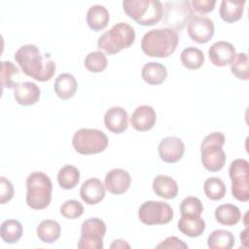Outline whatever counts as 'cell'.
I'll return each mask as SVG.
<instances>
[{
    "instance_id": "277c9868",
    "label": "cell",
    "mask_w": 249,
    "mask_h": 249,
    "mask_svg": "<svg viewBox=\"0 0 249 249\" xmlns=\"http://www.w3.org/2000/svg\"><path fill=\"white\" fill-rule=\"evenodd\" d=\"M123 8L129 18L143 26L157 24L163 16V5L159 0H124Z\"/></svg>"
},
{
    "instance_id": "b9f144b4",
    "label": "cell",
    "mask_w": 249,
    "mask_h": 249,
    "mask_svg": "<svg viewBox=\"0 0 249 249\" xmlns=\"http://www.w3.org/2000/svg\"><path fill=\"white\" fill-rule=\"evenodd\" d=\"M248 230L245 229L242 232H240V239L241 241L244 243L245 246H247V242H248Z\"/></svg>"
},
{
    "instance_id": "7402d4cb",
    "label": "cell",
    "mask_w": 249,
    "mask_h": 249,
    "mask_svg": "<svg viewBox=\"0 0 249 249\" xmlns=\"http://www.w3.org/2000/svg\"><path fill=\"white\" fill-rule=\"evenodd\" d=\"M89 27L94 31L104 29L110 20L108 10L102 5H93L89 8L86 16Z\"/></svg>"
},
{
    "instance_id": "7a4b0ae2",
    "label": "cell",
    "mask_w": 249,
    "mask_h": 249,
    "mask_svg": "<svg viewBox=\"0 0 249 249\" xmlns=\"http://www.w3.org/2000/svg\"><path fill=\"white\" fill-rule=\"evenodd\" d=\"M177 31L169 28H155L146 32L141 40L143 53L152 57H167L172 54L178 45Z\"/></svg>"
},
{
    "instance_id": "3957f363",
    "label": "cell",
    "mask_w": 249,
    "mask_h": 249,
    "mask_svg": "<svg viewBox=\"0 0 249 249\" xmlns=\"http://www.w3.org/2000/svg\"><path fill=\"white\" fill-rule=\"evenodd\" d=\"M26 203L35 210L48 207L52 200L53 184L46 173L36 171L28 175L26 179Z\"/></svg>"
},
{
    "instance_id": "603a6c76",
    "label": "cell",
    "mask_w": 249,
    "mask_h": 249,
    "mask_svg": "<svg viewBox=\"0 0 249 249\" xmlns=\"http://www.w3.org/2000/svg\"><path fill=\"white\" fill-rule=\"evenodd\" d=\"M141 76L147 84L158 86L165 81L167 77V70L161 63L148 62L142 67Z\"/></svg>"
},
{
    "instance_id": "44dd1931",
    "label": "cell",
    "mask_w": 249,
    "mask_h": 249,
    "mask_svg": "<svg viewBox=\"0 0 249 249\" xmlns=\"http://www.w3.org/2000/svg\"><path fill=\"white\" fill-rule=\"evenodd\" d=\"M77 81L70 73H62L57 76L53 84L55 94L61 99L73 97L77 91Z\"/></svg>"
},
{
    "instance_id": "d6986e66",
    "label": "cell",
    "mask_w": 249,
    "mask_h": 249,
    "mask_svg": "<svg viewBox=\"0 0 249 249\" xmlns=\"http://www.w3.org/2000/svg\"><path fill=\"white\" fill-rule=\"evenodd\" d=\"M41 90L39 87L32 82L18 83L14 88V97L16 101L22 106H29L37 103L40 98Z\"/></svg>"
},
{
    "instance_id": "8992f818",
    "label": "cell",
    "mask_w": 249,
    "mask_h": 249,
    "mask_svg": "<svg viewBox=\"0 0 249 249\" xmlns=\"http://www.w3.org/2000/svg\"><path fill=\"white\" fill-rule=\"evenodd\" d=\"M225 135L222 132H212L206 135L200 145L201 162L211 172L220 171L226 162L227 157L223 150Z\"/></svg>"
},
{
    "instance_id": "8fae6325",
    "label": "cell",
    "mask_w": 249,
    "mask_h": 249,
    "mask_svg": "<svg viewBox=\"0 0 249 249\" xmlns=\"http://www.w3.org/2000/svg\"><path fill=\"white\" fill-rule=\"evenodd\" d=\"M189 1L166 2L163 8V22L169 28L177 31L181 30L192 18L193 11Z\"/></svg>"
},
{
    "instance_id": "f546056e",
    "label": "cell",
    "mask_w": 249,
    "mask_h": 249,
    "mask_svg": "<svg viewBox=\"0 0 249 249\" xmlns=\"http://www.w3.org/2000/svg\"><path fill=\"white\" fill-rule=\"evenodd\" d=\"M80 181V171L74 165L67 164L61 167L57 173V182L64 190H70L76 187Z\"/></svg>"
},
{
    "instance_id": "4fadbf2b",
    "label": "cell",
    "mask_w": 249,
    "mask_h": 249,
    "mask_svg": "<svg viewBox=\"0 0 249 249\" xmlns=\"http://www.w3.org/2000/svg\"><path fill=\"white\" fill-rule=\"evenodd\" d=\"M158 152L161 160L174 163L182 159L185 153V145L179 137L168 136L160 142Z\"/></svg>"
},
{
    "instance_id": "5bb4252c",
    "label": "cell",
    "mask_w": 249,
    "mask_h": 249,
    "mask_svg": "<svg viewBox=\"0 0 249 249\" xmlns=\"http://www.w3.org/2000/svg\"><path fill=\"white\" fill-rule=\"evenodd\" d=\"M235 48L229 42L218 41L214 43L208 50L210 61L219 67H224L231 64L235 58Z\"/></svg>"
},
{
    "instance_id": "6da1fadb",
    "label": "cell",
    "mask_w": 249,
    "mask_h": 249,
    "mask_svg": "<svg viewBox=\"0 0 249 249\" xmlns=\"http://www.w3.org/2000/svg\"><path fill=\"white\" fill-rule=\"evenodd\" d=\"M15 60L26 76L39 82L51 80L55 73V62L49 55L43 56L33 44L21 46L15 53Z\"/></svg>"
},
{
    "instance_id": "484cf974",
    "label": "cell",
    "mask_w": 249,
    "mask_h": 249,
    "mask_svg": "<svg viewBox=\"0 0 249 249\" xmlns=\"http://www.w3.org/2000/svg\"><path fill=\"white\" fill-rule=\"evenodd\" d=\"M214 215L217 222L224 226H234L239 222L241 218V212L239 208L231 203L219 205L215 209Z\"/></svg>"
},
{
    "instance_id": "d4e9b609",
    "label": "cell",
    "mask_w": 249,
    "mask_h": 249,
    "mask_svg": "<svg viewBox=\"0 0 249 249\" xmlns=\"http://www.w3.org/2000/svg\"><path fill=\"white\" fill-rule=\"evenodd\" d=\"M245 3V1L223 0L219 10L221 18L229 23L239 20L242 18Z\"/></svg>"
},
{
    "instance_id": "d6a6232c",
    "label": "cell",
    "mask_w": 249,
    "mask_h": 249,
    "mask_svg": "<svg viewBox=\"0 0 249 249\" xmlns=\"http://www.w3.org/2000/svg\"><path fill=\"white\" fill-rule=\"evenodd\" d=\"M85 67L92 73H100L107 67L108 61L106 55L100 51H93L87 54L85 58Z\"/></svg>"
},
{
    "instance_id": "1f68e13d",
    "label": "cell",
    "mask_w": 249,
    "mask_h": 249,
    "mask_svg": "<svg viewBox=\"0 0 249 249\" xmlns=\"http://www.w3.org/2000/svg\"><path fill=\"white\" fill-rule=\"evenodd\" d=\"M203 191L208 198L212 200H220L225 196L227 188L223 180L219 177H210L204 181Z\"/></svg>"
},
{
    "instance_id": "f1b7e54d",
    "label": "cell",
    "mask_w": 249,
    "mask_h": 249,
    "mask_svg": "<svg viewBox=\"0 0 249 249\" xmlns=\"http://www.w3.org/2000/svg\"><path fill=\"white\" fill-rule=\"evenodd\" d=\"M22 225L18 220L8 219L1 224L0 235L6 243H16L22 235Z\"/></svg>"
},
{
    "instance_id": "52a82bcc",
    "label": "cell",
    "mask_w": 249,
    "mask_h": 249,
    "mask_svg": "<svg viewBox=\"0 0 249 249\" xmlns=\"http://www.w3.org/2000/svg\"><path fill=\"white\" fill-rule=\"evenodd\" d=\"M72 146L82 155H91L103 152L108 146L107 135L95 128H80L72 138Z\"/></svg>"
},
{
    "instance_id": "e575fe53",
    "label": "cell",
    "mask_w": 249,
    "mask_h": 249,
    "mask_svg": "<svg viewBox=\"0 0 249 249\" xmlns=\"http://www.w3.org/2000/svg\"><path fill=\"white\" fill-rule=\"evenodd\" d=\"M19 75L18 68L11 61L4 60L1 62V84L3 88L14 89L18 82L15 81V76Z\"/></svg>"
},
{
    "instance_id": "f35d334b",
    "label": "cell",
    "mask_w": 249,
    "mask_h": 249,
    "mask_svg": "<svg viewBox=\"0 0 249 249\" xmlns=\"http://www.w3.org/2000/svg\"><path fill=\"white\" fill-rule=\"evenodd\" d=\"M195 11L200 14H207L214 10L215 0H193L190 3Z\"/></svg>"
},
{
    "instance_id": "cb8c5ba5",
    "label": "cell",
    "mask_w": 249,
    "mask_h": 249,
    "mask_svg": "<svg viewBox=\"0 0 249 249\" xmlns=\"http://www.w3.org/2000/svg\"><path fill=\"white\" fill-rule=\"evenodd\" d=\"M179 231L190 237H196L203 233L205 230V222L200 216H181L178 221Z\"/></svg>"
},
{
    "instance_id": "30bf717a",
    "label": "cell",
    "mask_w": 249,
    "mask_h": 249,
    "mask_svg": "<svg viewBox=\"0 0 249 249\" xmlns=\"http://www.w3.org/2000/svg\"><path fill=\"white\" fill-rule=\"evenodd\" d=\"M106 225L99 218H89L83 222L81 236L78 241L80 249H102Z\"/></svg>"
},
{
    "instance_id": "83f0119b",
    "label": "cell",
    "mask_w": 249,
    "mask_h": 249,
    "mask_svg": "<svg viewBox=\"0 0 249 249\" xmlns=\"http://www.w3.org/2000/svg\"><path fill=\"white\" fill-rule=\"evenodd\" d=\"M234 242V235L226 230L213 231L207 239V245L211 249H231Z\"/></svg>"
},
{
    "instance_id": "ac0fdd59",
    "label": "cell",
    "mask_w": 249,
    "mask_h": 249,
    "mask_svg": "<svg viewBox=\"0 0 249 249\" xmlns=\"http://www.w3.org/2000/svg\"><path fill=\"white\" fill-rule=\"evenodd\" d=\"M80 196L86 203L90 205L97 204L105 196V186L98 178H89L82 184Z\"/></svg>"
},
{
    "instance_id": "2e32d148",
    "label": "cell",
    "mask_w": 249,
    "mask_h": 249,
    "mask_svg": "<svg viewBox=\"0 0 249 249\" xmlns=\"http://www.w3.org/2000/svg\"><path fill=\"white\" fill-rule=\"evenodd\" d=\"M157 121L155 109L150 105L138 106L130 117V124L137 131H147L153 128Z\"/></svg>"
},
{
    "instance_id": "ba28073f",
    "label": "cell",
    "mask_w": 249,
    "mask_h": 249,
    "mask_svg": "<svg viewBox=\"0 0 249 249\" xmlns=\"http://www.w3.org/2000/svg\"><path fill=\"white\" fill-rule=\"evenodd\" d=\"M229 175L231 180V195L239 200H249V164L244 159L234 160L229 168Z\"/></svg>"
},
{
    "instance_id": "4dcf8cb0",
    "label": "cell",
    "mask_w": 249,
    "mask_h": 249,
    "mask_svg": "<svg viewBox=\"0 0 249 249\" xmlns=\"http://www.w3.org/2000/svg\"><path fill=\"white\" fill-rule=\"evenodd\" d=\"M182 64L191 70L200 68L204 63V54L202 51L195 47H188L184 49L180 54Z\"/></svg>"
},
{
    "instance_id": "8d00e7d4",
    "label": "cell",
    "mask_w": 249,
    "mask_h": 249,
    "mask_svg": "<svg viewBox=\"0 0 249 249\" xmlns=\"http://www.w3.org/2000/svg\"><path fill=\"white\" fill-rule=\"evenodd\" d=\"M60 213L64 218L74 220L83 215L84 206L78 200L69 199L61 204Z\"/></svg>"
},
{
    "instance_id": "74e56055",
    "label": "cell",
    "mask_w": 249,
    "mask_h": 249,
    "mask_svg": "<svg viewBox=\"0 0 249 249\" xmlns=\"http://www.w3.org/2000/svg\"><path fill=\"white\" fill-rule=\"evenodd\" d=\"M14 186L6 177H0V203L9 202L14 196Z\"/></svg>"
},
{
    "instance_id": "ffe728a7",
    "label": "cell",
    "mask_w": 249,
    "mask_h": 249,
    "mask_svg": "<svg viewBox=\"0 0 249 249\" xmlns=\"http://www.w3.org/2000/svg\"><path fill=\"white\" fill-rule=\"evenodd\" d=\"M153 190L155 194L165 199H172L178 195V185L170 176L160 174L153 180Z\"/></svg>"
},
{
    "instance_id": "9a60e30c",
    "label": "cell",
    "mask_w": 249,
    "mask_h": 249,
    "mask_svg": "<svg viewBox=\"0 0 249 249\" xmlns=\"http://www.w3.org/2000/svg\"><path fill=\"white\" fill-rule=\"evenodd\" d=\"M105 188L113 195H122L125 193L131 184L130 174L122 168H114L105 176Z\"/></svg>"
},
{
    "instance_id": "836d02e7",
    "label": "cell",
    "mask_w": 249,
    "mask_h": 249,
    "mask_svg": "<svg viewBox=\"0 0 249 249\" xmlns=\"http://www.w3.org/2000/svg\"><path fill=\"white\" fill-rule=\"evenodd\" d=\"M248 55L246 53H236L235 58L231 63V72L239 80L249 79Z\"/></svg>"
},
{
    "instance_id": "5b68a950",
    "label": "cell",
    "mask_w": 249,
    "mask_h": 249,
    "mask_svg": "<svg viewBox=\"0 0 249 249\" xmlns=\"http://www.w3.org/2000/svg\"><path fill=\"white\" fill-rule=\"evenodd\" d=\"M134 28L126 22H119L99 36L97 47L112 55L129 48L134 43Z\"/></svg>"
},
{
    "instance_id": "60d3db41",
    "label": "cell",
    "mask_w": 249,
    "mask_h": 249,
    "mask_svg": "<svg viewBox=\"0 0 249 249\" xmlns=\"http://www.w3.org/2000/svg\"><path fill=\"white\" fill-rule=\"evenodd\" d=\"M111 248H130L129 244L125 242V240L123 239H116L110 246Z\"/></svg>"
},
{
    "instance_id": "4316f807",
    "label": "cell",
    "mask_w": 249,
    "mask_h": 249,
    "mask_svg": "<svg viewBox=\"0 0 249 249\" xmlns=\"http://www.w3.org/2000/svg\"><path fill=\"white\" fill-rule=\"evenodd\" d=\"M37 236L42 242L45 243H53L56 241L61 232L60 225L54 220H44L42 221L36 229Z\"/></svg>"
},
{
    "instance_id": "ab89813d",
    "label": "cell",
    "mask_w": 249,
    "mask_h": 249,
    "mask_svg": "<svg viewBox=\"0 0 249 249\" xmlns=\"http://www.w3.org/2000/svg\"><path fill=\"white\" fill-rule=\"evenodd\" d=\"M157 248H188V244L185 243L184 241H182L180 238L176 237V236H168L167 238H165L162 242H160V244H158L156 246Z\"/></svg>"
},
{
    "instance_id": "7c38bea8",
    "label": "cell",
    "mask_w": 249,
    "mask_h": 249,
    "mask_svg": "<svg viewBox=\"0 0 249 249\" xmlns=\"http://www.w3.org/2000/svg\"><path fill=\"white\" fill-rule=\"evenodd\" d=\"M187 29L191 39L198 44L207 43L215 30L212 19L201 15H193L188 21Z\"/></svg>"
},
{
    "instance_id": "e0dca14e",
    "label": "cell",
    "mask_w": 249,
    "mask_h": 249,
    "mask_svg": "<svg viewBox=\"0 0 249 249\" xmlns=\"http://www.w3.org/2000/svg\"><path fill=\"white\" fill-rule=\"evenodd\" d=\"M104 124L109 131L120 134L128 126V114L122 107H111L104 115Z\"/></svg>"
},
{
    "instance_id": "d590c367",
    "label": "cell",
    "mask_w": 249,
    "mask_h": 249,
    "mask_svg": "<svg viewBox=\"0 0 249 249\" xmlns=\"http://www.w3.org/2000/svg\"><path fill=\"white\" fill-rule=\"evenodd\" d=\"M203 211V205L199 198L196 196H187L180 204L181 216H200Z\"/></svg>"
},
{
    "instance_id": "9c48e42d",
    "label": "cell",
    "mask_w": 249,
    "mask_h": 249,
    "mask_svg": "<svg viewBox=\"0 0 249 249\" xmlns=\"http://www.w3.org/2000/svg\"><path fill=\"white\" fill-rule=\"evenodd\" d=\"M138 218L148 226L164 225L173 219V209L164 201L148 200L139 207Z\"/></svg>"
}]
</instances>
